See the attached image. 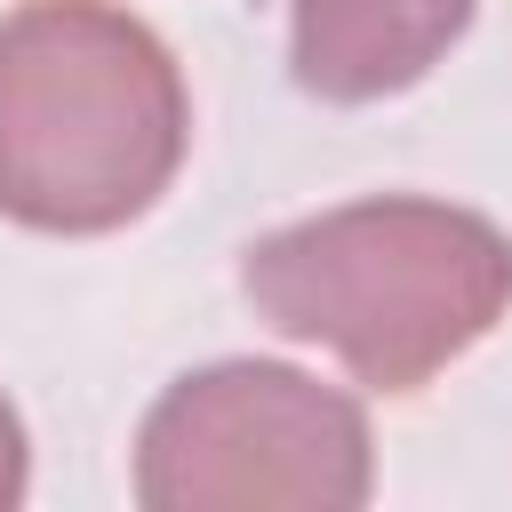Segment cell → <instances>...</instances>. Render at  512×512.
<instances>
[{
	"label": "cell",
	"mask_w": 512,
	"mask_h": 512,
	"mask_svg": "<svg viewBox=\"0 0 512 512\" xmlns=\"http://www.w3.org/2000/svg\"><path fill=\"white\" fill-rule=\"evenodd\" d=\"M184 160L168 48L104 0H24L0 24V208L40 232H104L152 208Z\"/></svg>",
	"instance_id": "1"
},
{
	"label": "cell",
	"mask_w": 512,
	"mask_h": 512,
	"mask_svg": "<svg viewBox=\"0 0 512 512\" xmlns=\"http://www.w3.org/2000/svg\"><path fill=\"white\" fill-rule=\"evenodd\" d=\"M272 328L328 344L360 384L408 392L456 360L512 296V240L440 200H368L248 248Z\"/></svg>",
	"instance_id": "2"
},
{
	"label": "cell",
	"mask_w": 512,
	"mask_h": 512,
	"mask_svg": "<svg viewBox=\"0 0 512 512\" xmlns=\"http://www.w3.org/2000/svg\"><path fill=\"white\" fill-rule=\"evenodd\" d=\"M136 496L160 512L208 504H360L368 432L360 408L296 368H208L176 384L136 456Z\"/></svg>",
	"instance_id": "3"
},
{
	"label": "cell",
	"mask_w": 512,
	"mask_h": 512,
	"mask_svg": "<svg viewBox=\"0 0 512 512\" xmlns=\"http://www.w3.org/2000/svg\"><path fill=\"white\" fill-rule=\"evenodd\" d=\"M472 0H296V80L360 104L392 96L464 32Z\"/></svg>",
	"instance_id": "4"
},
{
	"label": "cell",
	"mask_w": 512,
	"mask_h": 512,
	"mask_svg": "<svg viewBox=\"0 0 512 512\" xmlns=\"http://www.w3.org/2000/svg\"><path fill=\"white\" fill-rule=\"evenodd\" d=\"M24 488V440H16V416L0 408V504H16Z\"/></svg>",
	"instance_id": "5"
}]
</instances>
